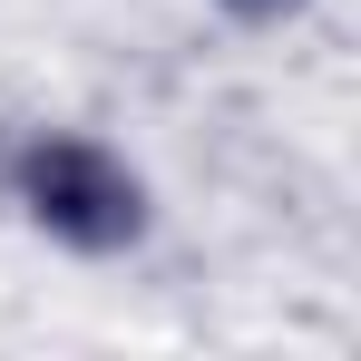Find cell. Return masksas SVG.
<instances>
[{
  "label": "cell",
  "instance_id": "obj_1",
  "mask_svg": "<svg viewBox=\"0 0 361 361\" xmlns=\"http://www.w3.org/2000/svg\"><path fill=\"white\" fill-rule=\"evenodd\" d=\"M10 185H20L30 225L59 235L68 254H127V244L147 235V185L98 137H30L10 157Z\"/></svg>",
  "mask_w": 361,
  "mask_h": 361
},
{
  "label": "cell",
  "instance_id": "obj_2",
  "mask_svg": "<svg viewBox=\"0 0 361 361\" xmlns=\"http://www.w3.org/2000/svg\"><path fill=\"white\" fill-rule=\"evenodd\" d=\"M302 0H225V20H244V30H274V20H293Z\"/></svg>",
  "mask_w": 361,
  "mask_h": 361
}]
</instances>
